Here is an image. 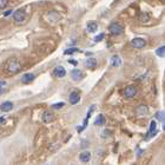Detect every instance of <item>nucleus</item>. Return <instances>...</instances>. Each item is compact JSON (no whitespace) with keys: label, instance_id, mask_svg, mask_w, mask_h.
<instances>
[{"label":"nucleus","instance_id":"6","mask_svg":"<svg viewBox=\"0 0 165 165\" xmlns=\"http://www.w3.org/2000/svg\"><path fill=\"white\" fill-rule=\"evenodd\" d=\"M147 112H149V109H147V106H145V105H141V106H138L137 109H136V115L138 116V117H144L145 115H147Z\"/></svg>","mask_w":165,"mask_h":165},{"label":"nucleus","instance_id":"30","mask_svg":"<svg viewBox=\"0 0 165 165\" xmlns=\"http://www.w3.org/2000/svg\"><path fill=\"white\" fill-rule=\"evenodd\" d=\"M4 92V87H0V94H1Z\"/></svg>","mask_w":165,"mask_h":165},{"label":"nucleus","instance_id":"17","mask_svg":"<svg viewBox=\"0 0 165 165\" xmlns=\"http://www.w3.org/2000/svg\"><path fill=\"white\" fill-rule=\"evenodd\" d=\"M85 65L88 67V69H94L97 66V60L94 58H88L85 62Z\"/></svg>","mask_w":165,"mask_h":165},{"label":"nucleus","instance_id":"20","mask_svg":"<svg viewBox=\"0 0 165 165\" xmlns=\"http://www.w3.org/2000/svg\"><path fill=\"white\" fill-rule=\"evenodd\" d=\"M156 118H157L158 120H160V122H164V112H163V111L157 112V113H156Z\"/></svg>","mask_w":165,"mask_h":165},{"label":"nucleus","instance_id":"28","mask_svg":"<svg viewBox=\"0 0 165 165\" xmlns=\"http://www.w3.org/2000/svg\"><path fill=\"white\" fill-rule=\"evenodd\" d=\"M69 62H71V64H73V65H75V64H77V61H75L74 59H71V60H69Z\"/></svg>","mask_w":165,"mask_h":165},{"label":"nucleus","instance_id":"23","mask_svg":"<svg viewBox=\"0 0 165 165\" xmlns=\"http://www.w3.org/2000/svg\"><path fill=\"white\" fill-rule=\"evenodd\" d=\"M104 37H105V35H104V33H101V34L97 35V37L94 38V41H96V43H98V41H100V40H103V39H104Z\"/></svg>","mask_w":165,"mask_h":165},{"label":"nucleus","instance_id":"4","mask_svg":"<svg viewBox=\"0 0 165 165\" xmlns=\"http://www.w3.org/2000/svg\"><path fill=\"white\" fill-rule=\"evenodd\" d=\"M25 18H26V14H25V12L22 10H18L14 12L13 14V19L17 21V22H22L25 20Z\"/></svg>","mask_w":165,"mask_h":165},{"label":"nucleus","instance_id":"16","mask_svg":"<svg viewBox=\"0 0 165 165\" xmlns=\"http://www.w3.org/2000/svg\"><path fill=\"white\" fill-rule=\"evenodd\" d=\"M86 29H87V31H88V32L93 33V32H96V31H97L98 25H97V22H96V21H88V22H87V25H86Z\"/></svg>","mask_w":165,"mask_h":165},{"label":"nucleus","instance_id":"8","mask_svg":"<svg viewBox=\"0 0 165 165\" xmlns=\"http://www.w3.org/2000/svg\"><path fill=\"white\" fill-rule=\"evenodd\" d=\"M69 100H70V103H71L72 105L78 104V103H79V100H80V96H79V93H78V92H75V91H73L72 93H70Z\"/></svg>","mask_w":165,"mask_h":165},{"label":"nucleus","instance_id":"15","mask_svg":"<svg viewBox=\"0 0 165 165\" xmlns=\"http://www.w3.org/2000/svg\"><path fill=\"white\" fill-rule=\"evenodd\" d=\"M33 79H34V74H32V73H26V74L22 75L21 81H22L24 84H30V83H32Z\"/></svg>","mask_w":165,"mask_h":165},{"label":"nucleus","instance_id":"2","mask_svg":"<svg viewBox=\"0 0 165 165\" xmlns=\"http://www.w3.org/2000/svg\"><path fill=\"white\" fill-rule=\"evenodd\" d=\"M109 31L112 35H120L124 32V27L119 22H112L109 27Z\"/></svg>","mask_w":165,"mask_h":165},{"label":"nucleus","instance_id":"22","mask_svg":"<svg viewBox=\"0 0 165 165\" xmlns=\"http://www.w3.org/2000/svg\"><path fill=\"white\" fill-rule=\"evenodd\" d=\"M64 106H65V103H62V101H61V103H57V104L52 105L53 109H61V107H64Z\"/></svg>","mask_w":165,"mask_h":165},{"label":"nucleus","instance_id":"9","mask_svg":"<svg viewBox=\"0 0 165 165\" xmlns=\"http://www.w3.org/2000/svg\"><path fill=\"white\" fill-rule=\"evenodd\" d=\"M53 74L56 75L57 78H62V77H65V75H66V71H65V69L62 66H57L53 70Z\"/></svg>","mask_w":165,"mask_h":165},{"label":"nucleus","instance_id":"29","mask_svg":"<svg viewBox=\"0 0 165 165\" xmlns=\"http://www.w3.org/2000/svg\"><path fill=\"white\" fill-rule=\"evenodd\" d=\"M12 13V11H7V12H5V17H7V16H10Z\"/></svg>","mask_w":165,"mask_h":165},{"label":"nucleus","instance_id":"1","mask_svg":"<svg viewBox=\"0 0 165 165\" xmlns=\"http://www.w3.org/2000/svg\"><path fill=\"white\" fill-rule=\"evenodd\" d=\"M6 70L10 72V73H18L20 72L21 70V62L17 59H12L7 62L6 65Z\"/></svg>","mask_w":165,"mask_h":165},{"label":"nucleus","instance_id":"14","mask_svg":"<svg viewBox=\"0 0 165 165\" xmlns=\"http://www.w3.org/2000/svg\"><path fill=\"white\" fill-rule=\"evenodd\" d=\"M157 133V123L155 120H152L150 124V130H149V137H153Z\"/></svg>","mask_w":165,"mask_h":165},{"label":"nucleus","instance_id":"25","mask_svg":"<svg viewBox=\"0 0 165 165\" xmlns=\"http://www.w3.org/2000/svg\"><path fill=\"white\" fill-rule=\"evenodd\" d=\"M147 20H149V16H147L146 13H142V17H141V21L145 22V21H147Z\"/></svg>","mask_w":165,"mask_h":165},{"label":"nucleus","instance_id":"10","mask_svg":"<svg viewBox=\"0 0 165 165\" xmlns=\"http://www.w3.org/2000/svg\"><path fill=\"white\" fill-rule=\"evenodd\" d=\"M71 77L73 80H80L83 78V72L80 70H77V69H74L71 71Z\"/></svg>","mask_w":165,"mask_h":165},{"label":"nucleus","instance_id":"27","mask_svg":"<svg viewBox=\"0 0 165 165\" xmlns=\"http://www.w3.org/2000/svg\"><path fill=\"white\" fill-rule=\"evenodd\" d=\"M5 85H6V81H4V80L0 81V87H5Z\"/></svg>","mask_w":165,"mask_h":165},{"label":"nucleus","instance_id":"3","mask_svg":"<svg viewBox=\"0 0 165 165\" xmlns=\"http://www.w3.org/2000/svg\"><path fill=\"white\" fill-rule=\"evenodd\" d=\"M41 120L46 124L48 123H52L54 120V116H53V113L52 112H50V111H44L43 112V115H41Z\"/></svg>","mask_w":165,"mask_h":165},{"label":"nucleus","instance_id":"19","mask_svg":"<svg viewBox=\"0 0 165 165\" xmlns=\"http://www.w3.org/2000/svg\"><path fill=\"white\" fill-rule=\"evenodd\" d=\"M156 53H157V56H158V57L163 58V57H164V54H165V46H160V47L156 51Z\"/></svg>","mask_w":165,"mask_h":165},{"label":"nucleus","instance_id":"21","mask_svg":"<svg viewBox=\"0 0 165 165\" xmlns=\"http://www.w3.org/2000/svg\"><path fill=\"white\" fill-rule=\"evenodd\" d=\"M8 5V0H0V10L6 8Z\"/></svg>","mask_w":165,"mask_h":165},{"label":"nucleus","instance_id":"18","mask_svg":"<svg viewBox=\"0 0 165 165\" xmlns=\"http://www.w3.org/2000/svg\"><path fill=\"white\" fill-rule=\"evenodd\" d=\"M94 124H96V125H104V124H105V117H104L103 115H98V117H97Z\"/></svg>","mask_w":165,"mask_h":165},{"label":"nucleus","instance_id":"11","mask_svg":"<svg viewBox=\"0 0 165 165\" xmlns=\"http://www.w3.org/2000/svg\"><path fill=\"white\" fill-rule=\"evenodd\" d=\"M111 65H112L113 67H119V66L122 65V58H120L119 56L115 54V56L111 58Z\"/></svg>","mask_w":165,"mask_h":165},{"label":"nucleus","instance_id":"7","mask_svg":"<svg viewBox=\"0 0 165 165\" xmlns=\"http://www.w3.org/2000/svg\"><path fill=\"white\" fill-rule=\"evenodd\" d=\"M131 44H132V46L136 47V48H143L146 43H145L144 39H142V38H134V39L131 41Z\"/></svg>","mask_w":165,"mask_h":165},{"label":"nucleus","instance_id":"24","mask_svg":"<svg viewBox=\"0 0 165 165\" xmlns=\"http://www.w3.org/2000/svg\"><path fill=\"white\" fill-rule=\"evenodd\" d=\"M77 51H78L77 48H70V50H66L64 53H65V54H72V53H74V52H77Z\"/></svg>","mask_w":165,"mask_h":165},{"label":"nucleus","instance_id":"12","mask_svg":"<svg viewBox=\"0 0 165 165\" xmlns=\"http://www.w3.org/2000/svg\"><path fill=\"white\" fill-rule=\"evenodd\" d=\"M79 159L83 162V163H88L91 159V153L88 151H84L79 155Z\"/></svg>","mask_w":165,"mask_h":165},{"label":"nucleus","instance_id":"5","mask_svg":"<svg viewBox=\"0 0 165 165\" xmlns=\"http://www.w3.org/2000/svg\"><path fill=\"white\" fill-rule=\"evenodd\" d=\"M136 93H137V88L134 86H128L124 90V96L126 98H133L136 96Z\"/></svg>","mask_w":165,"mask_h":165},{"label":"nucleus","instance_id":"26","mask_svg":"<svg viewBox=\"0 0 165 165\" xmlns=\"http://www.w3.org/2000/svg\"><path fill=\"white\" fill-rule=\"evenodd\" d=\"M103 134H105V136H103V137H109V136L111 134V131H109V130H105V131L103 132Z\"/></svg>","mask_w":165,"mask_h":165},{"label":"nucleus","instance_id":"13","mask_svg":"<svg viewBox=\"0 0 165 165\" xmlns=\"http://www.w3.org/2000/svg\"><path fill=\"white\" fill-rule=\"evenodd\" d=\"M12 109H13V104H12L11 101H5V103L0 105V110L3 112H10Z\"/></svg>","mask_w":165,"mask_h":165}]
</instances>
